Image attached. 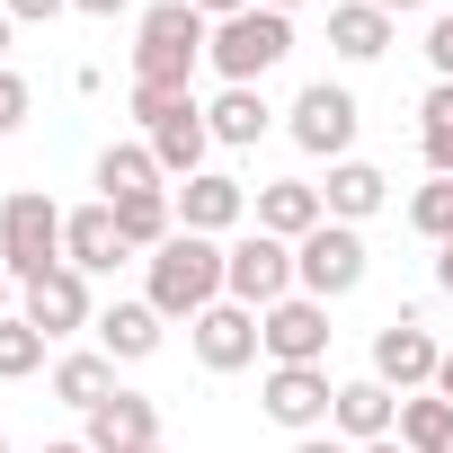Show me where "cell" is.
Segmentation results:
<instances>
[{
    "label": "cell",
    "instance_id": "cell-24",
    "mask_svg": "<svg viewBox=\"0 0 453 453\" xmlns=\"http://www.w3.org/2000/svg\"><path fill=\"white\" fill-rule=\"evenodd\" d=\"M204 125H213V142H232V151H241V142L267 134V98H258V89H222V98L204 107Z\"/></svg>",
    "mask_w": 453,
    "mask_h": 453
},
{
    "label": "cell",
    "instance_id": "cell-11",
    "mask_svg": "<svg viewBox=\"0 0 453 453\" xmlns=\"http://www.w3.org/2000/svg\"><path fill=\"white\" fill-rule=\"evenodd\" d=\"M187 329H196V356H204V373H241V365H258V347H267L250 303H213V311H196Z\"/></svg>",
    "mask_w": 453,
    "mask_h": 453
},
{
    "label": "cell",
    "instance_id": "cell-13",
    "mask_svg": "<svg viewBox=\"0 0 453 453\" xmlns=\"http://www.w3.org/2000/svg\"><path fill=\"white\" fill-rule=\"evenodd\" d=\"M81 444H89V453H160V400H142V391L98 400Z\"/></svg>",
    "mask_w": 453,
    "mask_h": 453
},
{
    "label": "cell",
    "instance_id": "cell-41",
    "mask_svg": "<svg viewBox=\"0 0 453 453\" xmlns=\"http://www.w3.org/2000/svg\"><path fill=\"white\" fill-rule=\"evenodd\" d=\"M258 10H285V19H294V10H303V0H258Z\"/></svg>",
    "mask_w": 453,
    "mask_h": 453
},
{
    "label": "cell",
    "instance_id": "cell-2",
    "mask_svg": "<svg viewBox=\"0 0 453 453\" xmlns=\"http://www.w3.org/2000/svg\"><path fill=\"white\" fill-rule=\"evenodd\" d=\"M160 320H196V311H213L222 303V250L204 241V232H169L160 250H151V294H142Z\"/></svg>",
    "mask_w": 453,
    "mask_h": 453
},
{
    "label": "cell",
    "instance_id": "cell-14",
    "mask_svg": "<svg viewBox=\"0 0 453 453\" xmlns=\"http://www.w3.org/2000/svg\"><path fill=\"white\" fill-rule=\"evenodd\" d=\"M329 409H338V382H329L320 365H276V373H267V418H276V426L311 435Z\"/></svg>",
    "mask_w": 453,
    "mask_h": 453
},
{
    "label": "cell",
    "instance_id": "cell-39",
    "mask_svg": "<svg viewBox=\"0 0 453 453\" xmlns=\"http://www.w3.org/2000/svg\"><path fill=\"white\" fill-rule=\"evenodd\" d=\"M373 10H391V19H400V10H426V0H373Z\"/></svg>",
    "mask_w": 453,
    "mask_h": 453
},
{
    "label": "cell",
    "instance_id": "cell-38",
    "mask_svg": "<svg viewBox=\"0 0 453 453\" xmlns=\"http://www.w3.org/2000/svg\"><path fill=\"white\" fill-rule=\"evenodd\" d=\"M10 285H19V276H10V267H0V320H10Z\"/></svg>",
    "mask_w": 453,
    "mask_h": 453
},
{
    "label": "cell",
    "instance_id": "cell-10",
    "mask_svg": "<svg viewBox=\"0 0 453 453\" xmlns=\"http://www.w3.org/2000/svg\"><path fill=\"white\" fill-rule=\"evenodd\" d=\"M435 365H444V347H435V338H426V329H418L409 311L373 329V382H391L400 400H409L418 382H435Z\"/></svg>",
    "mask_w": 453,
    "mask_h": 453
},
{
    "label": "cell",
    "instance_id": "cell-36",
    "mask_svg": "<svg viewBox=\"0 0 453 453\" xmlns=\"http://www.w3.org/2000/svg\"><path fill=\"white\" fill-rule=\"evenodd\" d=\"M435 285H444V294H453V241H444V258H435Z\"/></svg>",
    "mask_w": 453,
    "mask_h": 453
},
{
    "label": "cell",
    "instance_id": "cell-7",
    "mask_svg": "<svg viewBox=\"0 0 453 453\" xmlns=\"http://www.w3.org/2000/svg\"><path fill=\"white\" fill-rule=\"evenodd\" d=\"M294 285L311 303H338L365 285V241H356V222H320L311 241H294Z\"/></svg>",
    "mask_w": 453,
    "mask_h": 453
},
{
    "label": "cell",
    "instance_id": "cell-42",
    "mask_svg": "<svg viewBox=\"0 0 453 453\" xmlns=\"http://www.w3.org/2000/svg\"><path fill=\"white\" fill-rule=\"evenodd\" d=\"M36 453H89V444H36Z\"/></svg>",
    "mask_w": 453,
    "mask_h": 453
},
{
    "label": "cell",
    "instance_id": "cell-5",
    "mask_svg": "<svg viewBox=\"0 0 453 453\" xmlns=\"http://www.w3.org/2000/svg\"><path fill=\"white\" fill-rule=\"evenodd\" d=\"M134 116H142V134H151V160H160V178H204L213 125H204L196 89H187V98H151V89H134Z\"/></svg>",
    "mask_w": 453,
    "mask_h": 453
},
{
    "label": "cell",
    "instance_id": "cell-27",
    "mask_svg": "<svg viewBox=\"0 0 453 453\" xmlns=\"http://www.w3.org/2000/svg\"><path fill=\"white\" fill-rule=\"evenodd\" d=\"M418 142H426V169L453 178V81L426 89V107H418Z\"/></svg>",
    "mask_w": 453,
    "mask_h": 453
},
{
    "label": "cell",
    "instance_id": "cell-29",
    "mask_svg": "<svg viewBox=\"0 0 453 453\" xmlns=\"http://www.w3.org/2000/svg\"><path fill=\"white\" fill-rule=\"evenodd\" d=\"M409 222H418V232L444 250V241H453V178H426V187L409 196Z\"/></svg>",
    "mask_w": 453,
    "mask_h": 453
},
{
    "label": "cell",
    "instance_id": "cell-30",
    "mask_svg": "<svg viewBox=\"0 0 453 453\" xmlns=\"http://www.w3.org/2000/svg\"><path fill=\"white\" fill-rule=\"evenodd\" d=\"M19 125H27V81L0 63V134H19Z\"/></svg>",
    "mask_w": 453,
    "mask_h": 453
},
{
    "label": "cell",
    "instance_id": "cell-25",
    "mask_svg": "<svg viewBox=\"0 0 453 453\" xmlns=\"http://www.w3.org/2000/svg\"><path fill=\"white\" fill-rule=\"evenodd\" d=\"M400 444L409 453H453V400H400Z\"/></svg>",
    "mask_w": 453,
    "mask_h": 453
},
{
    "label": "cell",
    "instance_id": "cell-4",
    "mask_svg": "<svg viewBox=\"0 0 453 453\" xmlns=\"http://www.w3.org/2000/svg\"><path fill=\"white\" fill-rule=\"evenodd\" d=\"M0 267H10L19 285H36V276L63 267V204L54 196H36V187L0 196Z\"/></svg>",
    "mask_w": 453,
    "mask_h": 453
},
{
    "label": "cell",
    "instance_id": "cell-35",
    "mask_svg": "<svg viewBox=\"0 0 453 453\" xmlns=\"http://www.w3.org/2000/svg\"><path fill=\"white\" fill-rule=\"evenodd\" d=\"M294 453H356V444H329V435H303Z\"/></svg>",
    "mask_w": 453,
    "mask_h": 453
},
{
    "label": "cell",
    "instance_id": "cell-31",
    "mask_svg": "<svg viewBox=\"0 0 453 453\" xmlns=\"http://www.w3.org/2000/svg\"><path fill=\"white\" fill-rule=\"evenodd\" d=\"M426 54H435V72H444V81H453V10H444V19H435V36H426Z\"/></svg>",
    "mask_w": 453,
    "mask_h": 453
},
{
    "label": "cell",
    "instance_id": "cell-34",
    "mask_svg": "<svg viewBox=\"0 0 453 453\" xmlns=\"http://www.w3.org/2000/svg\"><path fill=\"white\" fill-rule=\"evenodd\" d=\"M81 19H116V10H134V0H72Z\"/></svg>",
    "mask_w": 453,
    "mask_h": 453
},
{
    "label": "cell",
    "instance_id": "cell-6",
    "mask_svg": "<svg viewBox=\"0 0 453 453\" xmlns=\"http://www.w3.org/2000/svg\"><path fill=\"white\" fill-rule=\"evenodd\" d=\"M294 294V241L276 232H250L222 250V303H250V311H276Z\"/></svg>",
    "mask_w": 453,
    "mask_h": 453
},
{
    "label": "cell",
    "instance_id": "cell-17",
    "mask_svg": "<svg viewBox=\"0 0 453 453\" xmlns=\"http://www.w3.org/2000/svg\"><path fill=\"white\" fill-rule=\"evenodd\" d=\"M320 222H329L320 187H303V178H276V187H258V232H276V241H311Z\"/></svg>",
    "mask_w": 453,
    "mask_h": 453
},
{
    "label": "cell",
    "instance_id": "cell-1",
    "mask_svg": "<svg viewBox=\"0 0 453 453\" xmlns=\"http://www.w3.org/2000/svg\"><path fill=\"white\" fill-rule=\"evenodd\" d=\"M204 45H213V19H196L187 0H151V10H142V36H134V89H151V98H187Z\"/></svg>",
    "mask_w": 453,
    "mask_h": 453
},
{
    "label": "cell",
    "instance_id": "cell-22",
    "mask_svg": "<svg viewBox=\"0 0 453 453\" xmlns=\"http://www.w3.org/2000/svg\"><path fill=\"white\" fill-rule=\"evenodd\" d=\"M98 187H107V204H125V196H160V160H151V142H107V151H98Z\"/></svg>",
    "mask_w": 453,
    "mask_h": 453
},
{
    "label": "cell",
    "instance_id": "cell-44",
    "mask_svg": "<svg viewBox=\"0 0 453 453\" xmlns=\"http://www.w3.org/2000/svg\"><path fill=\"white\" fill-rule=\"evenodd\" d=\"M0 453H10V435H0Z\"/></svg>",
    "mask_w": 453,
    "mask_h": 453
},
{
    "label": "cell",
    "instance_id": "cell-37",
    "mask_svg": "<svg viewBox=\"0 0 453 453\" xmlns=\"http://www.w3.org/2000/svg\"><path fill=\"white\" fill-rule=\"evenodd\" d=\"M435 391H444V400H453V347H444V365H435Z\"/></svg>",
    "mask_w": 453,
    "mask_h": 453
},
{
    "label": "cell",
    "instance_id": "cell-18",
    "mask_svg": "<svg viewBox=\"0 0 453 453\" xmlns=\"http://www.w3.org/2000/svg\"><path fill=\"white\" fill-rule=\"evenodd\" d=\"M329 418H338V435H347V444H382V435H391V418H400V400H391V382H373V373H365V382H338V409H329Z\"/></svg>",
    "mask_w": 453,
    "mask_h": 453
},
{
    "label": "cell",
    "instance_id": "cell-12",
    "mask_svg": "<svg viewBox=\"0 0 453 453\" xmlns=\"http://www.w3.org/2000/svg\"><path fill=\"white\" fill-rule=\"evenodd\" d=\"M19 320H27V329H45V338L98 329V311H89V276H81V267H54V276H36V285H27V303H19Z\"/></svg>",
    "mask_w": 453,
    "mask_h": 453
},
{
    "label": "cell",
    "instance_id": "cell-21",
    "mask_svg": "<svg viewBox=\"0 0 453 453\" xmlns=\"http://www.w3.org/2000/svg\"><path fill=\"white\" fill-rule=\"evenodd\" d=\"M329 45H338L347 63L391 54V10H373V0H338V10H329Z\"/></svg>",
    "mask_w": 453,
    "mask_h": 453
},
{
    "label": "cell",
    "instance_id": "cell-19",
    "mask_svg": "<svg viewBox=\"0 0 453 453\" xmlns=\"http://www.w3.org/2000/svg\"><path fill=\"white\" fill-rule=\"evenodd\" d=\"M382 196H391V178L373 160H329V187H320L329 222H365V213H382Z\"/></svg>",
    "mask_w": 453,
    "mask_h": 453
},
{
    "label": "cell",
    "instance_id": "cell-3",
    "mask_svg": "<svg viewBox=\"0 0 453 453\" xmlns=\"http://www.w3.org/2000/svg\"><path fill=\"white\" fill-rule=\"evenodd\" d=\"M285 54H294V19L285 10H241V19H222L213 45H204V63L222 72V89H258Z\"/></svg>",
    "mask_w": 453,
    "mask_h": 453
},
{
    "label": "cell",
    "instance_id": "cell-43",
    "mask_svg": "<svg viewBox=\"0 0 453 453\" xmlns=\"http://www.w3.org/2000/svg\"><path fill=\"white\" fill-rule=\"evenodd\" d=\"M0 54H10V10H0Z\"/></svg>",
    "mask_w": 453,
    "mask_h": 453
},
{
    "label": "cell",
    "instance_id": "cell-26",
    "mask_svg": "<svg viewBox=\"0 0 453 453\" xmlns=\"http://www.w3.org/2000/svg\"><path fill=\"white\" fill-rule=\"evenodd\" d=\"M116 232H125V250H160V241L178 232V204H169V196H125V204H116Z\"/></svg>",
    "mask_w": 453,
    "mask_h": 453
},
{
    "label": "cell",
    "instance_id": "cell-28",
    "mask_svg": "<svg viewBox=\"0 0 453 453\" xmlns=\"http://www.w3.org/2000/svg\"><path fill=\"white\" fill-rule=\"evenodd\" d=\"M45 347H54V338H45V329H27V320L10 311V320H0V382L36 373V365H45Z\"/></svg>",
    "mask_w": 453,
    "mask_h": 453
},
{
    "label": "cell",
    "instance_id": "cell-9",
    "mask_svg": "<svg viewBox=\"0 0 453 453\" xmlns=\"http://www.w3.org/2000/svg\"><path fill=\"white\" fill-rule=\"evenodd\" d=\"M258 338H267L276 365H320V356H329V303L285 294L276 311H258Z\"/></svg>",
    "mask_w": 453,
    "mask_h": 453
},
{
    "label": "cell",
    "instance_id": "cell-8",
    "mask_svg": "<svg viewBox=\"0 0 453 453\" xmlns=\"http://www.w3.org/2000/svg\"><path fill=\"white\" fill-rule=\"evenodd\" d=\"M294 142H303L311 160H347V142H356V98H347L338 81H311V89L294 98Z\"/></svg>",
    "mask_w": 453,
    "mask_h": 453
},
{
    "label": "cell",
    "instance_id": "cell-16",
    "mask_svg": "<svg viewBox=\"0 0 453 453\" xmlns=\"http://www.w3.org/2000/svg\"><path fill=\"white\" fill-rule=\"evenodd\" d=\"M241 213H250V187L222 178V169H204V178L178 187V232H204V241H213V232H232Z\"/></svg>",
    "mask_w": 453,
    "mask_h": 453
},
{
    "label": "cell",
    "instance_id": "cell-33",
    "mask_svg": "<svg viewBox=\"0 0 453 453\" xmlns=\"http://www.w3.org/2000/svg\"><path fill=\"white\" fill-rule=\"evenodd\" d=\"M54 10H72V0H10V19H54Z\"/></svg>",
    "mask_w": 453,
    "mask_h": 453
},
{
    "label": "cell",
    "instance_id": "cell-23",
    "mask_svg": "<svg viewBox=\"0 0 453 453\" xmlns=\"http://www.w3.org/2000/svg\"><path fill=\"white\" fill-rule=\"evenodd\" d=\"M54 400L81 409V418H89L98 400H116V356H63V365H54Z\"/></svg>",
    "mask_w": 453,
    "mask_h": 453
},
{
    "label": "cell",
    "instance_id": "cell-20",
    "mask_svg": "<svg viewBox=\"0 0 453 453\" xmlns=\"http://www.w3.org/2000/svg\"><path fill=\"white\" fill-rule=\"evenodd\" d=\"M98 356H116V365L160 356V311H151V303H107V311H98Z\"/></svg>",
    "mask_w": 453,
    "mask_h": 453
},
{
    "label": "cell",
    "instance_id": "cell-15",
    "mask_svg": "<svg viewBox=\"0 0 453 453\" xmlns=\"http://www.w3.org/2000/svg\"><path fill=\"white\" fill-rule=\"evenodd\" d=\"M134 250H125V232H116V204L98 196V204H81V213H63V267H81V276H107V267H125Z\"/></svg>",
    "mask_w": 453,
    "mask_h": 453
},
{
    "label": "cell",
    "instance_id": "cell-40",
    "mask_svg": "<svg viewBox=\"0 0 453 453\" xmlns=\"http://www.w3.org/2000/svg\"><path fill=\"white\" fill-rule=\"evenodd\" d=\"M356 453H409V444H391V435H382V444H356Z\"/></svg>",
    "mask_w": 453,
    "mask_h": 453
},
{
    "label": "cell",
    "instance_id": "cell-32",
    "mask_svg": "<svg viewBox=\"0 0 453 453\" xmlns=\"http://www.w3.org/2000/svg\"><path fill=\"white\" fill-rule=\"evenodd\" d=\"M187 10H196V19H213V27H222V19H241V10H258V0H187Z\"/></svg>",
    "mask_w": 453,
    "mask_h": 453
}]
</instances>
